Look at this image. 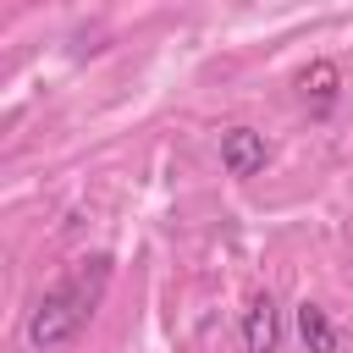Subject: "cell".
<instances>
[{"label":"cell","instance_id":"obj_4","mask_svg":"<svg viewBox=\"0 0 353 353\" xmlns=\"http://www.w3.org/2000/svg\"><path fill=\"white\" fill-rule=\"evenodd\" d=\"M298 336L309 353H336V325L320 303H298Z\"/></svg>","mask_w":353,"mask_h":353},{"label":"cell","instance_id":"obj_5","mask_svg":"<svg viewBox=\"0 0 353 353\" xmlns=\"http://www.w3.org/2000/svg\"><path fill=\"white\" fill-rule=\"evenodd\" d=\"M303 94H314V110H331V99H336V66L331 61H314L303 72Z\"/></svg>","mask_w":353,"mask_h":353},{"label":"cell","instance_id":"obj_2","mask_svg":"<svg viewBox=\"0 0 353 353\" xmlns=\"http://www.w3.org/2000/svg\"><path fill=\"white\" fill-rule=\"evenodd\" d=\"M221 165H226V176H259L265 171V138L254 127L221 132Z\"/></svg>","mask_w":353,"mask_h":353},{"label":"cell","instance_id":"obj_3","mask_svg":"<svg viewBox=\"0 0 353 353\" xmlns=\"http://www.w3.org/2000/svg\"><path fill=\"white\" fill-rule=\"evenodd\" d=\"M276 336H281V325H276V298H270V292H254L248 309H243V347H248V353H276Z\"/></svg>","mask_w":353,"mask_h":353},{"label":"cell","instance_id":"obj_1","mask_svg":"<svg viewBox=\"0 0 353 353\" xmlns=\"http://www.w3.org/2000/svg\"><path fill=\"white\" fill-rule=\"evenodd\" d=\"M105 287H110V259H83V265H72V270H66L55 287H44V298L33 303V314H28V342H33L39 353H50V347L72 342L77 331H88L94 309L105 303Z\"/></svg>","mask_w":353,"mask_h":353}]
</instances>
